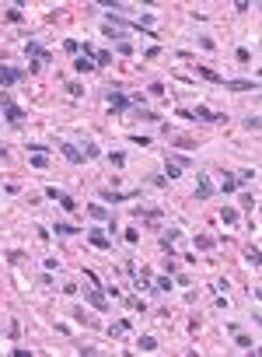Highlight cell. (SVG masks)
I'll list each match as a JSON object with an SVG mask.
<instances>
[{
	"label": "cell",
	"instance_id": "obj_1",
	"mask_svg": "<svg viewBox=\"0 0 262 357\" xmlns=\"http://www.w3.org/2000/svg\"><path fill=\"white\" fill-rule=\"evenodd\" d=\"M25 53L32 56V63H28V70H32V74H39L42 67H49V63H53V53L39 42V39H25Z\"/></svg>",
	"mask_w": 262,
	"mask_h": 357
},
{
	"label": "cell",
	"instance_id": "obj_2",
	"mask_svg": "<svg viewBox=\"0 0 262 357\" xmlns=\"http://www.w3.org/2000/svg\"><path fill=\"white\" fill-rule=\"evenodd\" d=\"M108 109L112 112H130V109H143V95H123L119 88H108Z\"/></svg>",
	"mask_w": 262,
	"mask_h": 357
},
{
	"label": "cell",
	"instance_id": "obj_3",
	"mask_svg": "<svg viewBox=\"0 0 262 357\" xmlns=\"http://www.w3.org/2000/svg\"><path fill=\"white\" fill-rule=\"evenodd\" d=\"M0 105H4V123H7V126L21 130V126L28 123V112H25L21 105H14V98H11L7 91H0Z\"/></svg>",
	"mask_w": 262,
	"mask_h": 357
},
{
	"label": "cell",
	"instance_id": "obj_4",
	"mask_svg": "<svg viewBox=\"0 0 262 357\" xmlns=\"http://www.w3.org/2000/svg\"><path fill=\"white\" fill-rule=\"evenodd\" d=\"M178 116H182V119H189V123H196V119H199V123H228V116H224V112H210L206 105H196V109H178Z\"/></svg>",
	"mask_w": 262,
	"mask_h": 357
},
{
	"label": "cell",
	"instance_id": "obj_5",
	"mask_svg": "<svg viewBox=\"0 0 262 357\" xmlns=\"http://www.w3.org/2000/svg\"><path fill=\"white\" fill-rule=\"evenodd\" d=\"M98 196H101V203H130V200H140V189H126V193H119V189H112V186H101Z\"/></svg>",
	"mask_w": 262,
	"mask_h": 357
},
{
	"label": "cell",
	"instance_id": "obj_6",
	"mask_svg": "<svg viewBox=\"0 0 262 357\" xmlns=\"http://www.w3.org/2000/svg\"><path fill=\"white\" fill-rule=\"evenodd\" d=\"M42 196H46V200H56V203H60V207L66 210V214H77V210H81V207H77V200H73L70 193L56 189V186H46V193H42Z\"/></svg>",
	"mask_w": 262,
	"mask_h": 357
},
{
	"label": "cell",
	"instance_id": "obj_7",
	"mask_svg": "<svg viewBox=\"0 0 262 357\" xmlns=\"http://www.w3.org/2000/svg\"><path fill=\"white\" fill-rule=\"evenodd\" d=\"M84 298H88V305L91 308H98V312H108V294H105V287H84Z\"/></svg>",
	"mask_w": 262,
	"mask_h": 357
},
{
	"label": "cell",
	"instance_id": "obj_8",
	"mask_svg": "<svg viewBox=\"0 0 262 357\" xmlns=\"http://www.w3.org/2000/svg\"><path fill=\"white\" fill-rule=\"evenodd\" d=\"M25 151H28V161H32L35 168H46V165H49V147H42V144H28Z\"/></svg>",
	"mask_w": 262,
	"mask_h": 357
},
{
	"label": "cell",
	"instance_id": "obj_9",
	"mask_svg": "<svg viewBox=\"0 0 262 357\" xmlns=\"http://www.w3.org/2000/svg\"><path fill=\"white\" fill-rule=\"evenodd\" d=\"M21 77H25V70H21V67H7V63H0V88L18 84Z\"/></svg>",
	"mask_w": 262,
	"mask_h": 357
},
{
	"label": "cell",
	"instance_id": "obj_10",
	"mask_svg": "<svg viewBox=\"0 0 262 357\" xmlns=\"http://www.w3.org/2000/svg\"><path fill=\"white\" fill-rule=\"evenodd\" d=\"M217 193V186H213V179L206 175V172H199L196 175V200H210V196Z\"/></svg>",
	"mask_w": 262,
	"mask_h": 357
},
{
	"label": "cell",
	"instance_id": "obj_11",
	"mask_svg": "<svg viewBox=\"0 0 262 357\" xmlns=\"http://www.w3.org/2000/svg\"><path fill=\"white\" fill-rule=\"evenodd\" d=\"M84 238H88L95 249H101V252H105V249H112V238H108L101 228H88V231H84Z\"/></svg>",
	"mask_w": 262,
	"mask_h": 357
},
{
	"label": "cell",
	"instance_id": "obj_12",
	"mask_svg": "<svg viewBox=\"0 0 262 357\" xmlns=\"http://www.w3.org/2000/svg\"><path fill=\"white\" fill-rule=\"evenodd\" d=\"M56 151H60V154L66 158V161H70V165H84V154H81V147H73V144H66V140H60V144H56Z\"/></svg>",
	"mask_w": 262,
	"mask_h": 357
},
{
	"label": "cell",
	"instance_id": "obj_13",
	"mask_svg": "<svg viewBox=\"0 0 262 357\" xmlns=\"http://www.w3.org/2000/svg\"><path fill=\"white\" fill-rule=\"evenodd\" d=\"M224 88H228V91H255L259 81H255V77H241V81H224Z\"/></svg>",
	"mask_w": 262,
	"mask_h": 357
},
{
	"label": "cell",
	"instance_id": "obj_14",
	"mask_svg": "<svg viewBox=\"0 0 262 357\" xmlns=\"http://www.w3.org/2000/svg\"><path fill=\"white\" fill-rule=\"evenodd\" d=\"M101 32H105V39H116V46H119V42H126V32H123V28H116V25H108V21H101Z\"/></svg>",
	"mask_w": 262,
	"mask_h": 357
},
{
	"label": "cell",
	"instance_id": "obj_15",
	"mask_svg": "<svg viewBox=\"0 0 262 357\" xmlns=\"http://www.w3.org/2000/svg\"><path fill=\"white\" fill-rule=\"evenodd\" d=\"M91 70H98L95 60H88V56H73V74H91Z\"/></svg>",
	"mask_w": 262,
	"mask_h": 357
},
{
	"label": "cell",
	"instance_id": "obj_16",
	"mask_svg": "<svg viewBox=\"0 0 262 357\" xmlns=\"http://www.w3.org/2000/svg\"><path fill=\"white\" fill-rule=\"evenodd\" d=\"M178 175H182V165H175V161H171V154H168V158H164V179H168V182H175Z\"/></svg>",
	"mask_w": 262,
	"mask_h": 357
},
{
	"label": "cell",
	"instance_id": "obj_17",
	"mask_svg": "<svg viewBox=\"0 0 262 357\" xmlns=\"http://www.w3.org/2000/svg\"><path fill=\"white\" fill-rule=\"evenodd\" d=\"M196 74L206 77V81H213V84H224V81H228L224 74H217V70H210V67H196Z\"/></svg>",
	"mask_w": 262,
	"mask_h": 357
},
{
	"label": "cell",
	"instance_id": "obj_18",
	"mask_svg": "<svg viewBox=\"0 0 262 357\" xmlns=\"http://www.w3.org/2000/svg\"><path fill=\"white\" fill-rule=\"evenodd\" d=\"M53 235H60V238H66V235H84V231H81L77 224H63V221H60V224L53 228Z\"/></svg>",
	"mask_w": 262,
	"mask_h": 357
},
{
	"label": "cell",
	"instance_id": "obj_19",
	"mask_svg": "<svg viewBox=\"0 0 262 357\" xmlns=\"http://www.w3.org/2000/svg\"><path fill=\"white\" fill-rule=\"evenodd\" d=\"M130 112H133V119H143V123H158V119H161V116L151 112V109H130Z\"/></svg>",
	"mask_w": 262,
	"mask_h": 357
},
{
	"label": "cell",
	"instance_id": "obj_20",
	"mask_svg": "<svg viewBox=\"0 0 262 357\" xmlns=\"http://www.w3.org/2000/svg\"><path fill=\"white\" fill-rule=\"evenodd\" d=\"M88 217H91V221H108L112 214H108L101 203H91V207H88Z\"/></svg>",
	"mask_w": 262,
	"mask_h": 357
},
{
	"label": "cell",
	"instance_id": "obj_21",
	"mask_svg": "<svg viewBox=\"0 0 262 357\" xmlns=\"http://www.w3.org/2000/svg\"><path fill=\"white\" fill-rule=\"evenodd\" d=\"M171 287H175V280H171L168 273H164V277H158V280H154V291H158V294H168Z\"/></svg>",
	"mask_w": 262,
	"mask_h": 357
},
{
	"label": "cell",
	"instance_id": "obj_22",
	"mask_svg": "<svg viewBox=\"0 0 262 357\" xmlns=\"http://www.w3.org/2000/svg\"><path fill=\"white\" fill-rule=\"evenodd\" d=\"M130 326H133V319H119V322H116V326H108V329H105V333H108V336H123V333H126V329H130Z\"/></svg>",
	"mask_w": 262,
	"mask_h": 357
},
{
	"label": "cell",
	"instance_id": "obj_23",
	"mask_svg": "<svg viewBox=\"0 0 262 357\" xmlns=\"http://www.w3.org/2000/svg\"><path fill=\"white\" fill-rule=\"evenodd\" d=\"M220 189H224V193H234V189H238V175L224 172V179H220Z\"/></svg>",
	"mask_w": 262,
	"mask_h": 357
},
{
	"label": "cell",
	"instance_id": "obj_24",
	"mask_svg": "<svg viewBox=\"0 0 262 357\" xmlns=\"http://www.w3.org/2000/svg\"><path fill=\"white\" fill-rule=\"evenodd\" d=\"M136 347H140L143 354H154V350H158V340H154V336H140V340H136Z\"/></svg>",
	"mask_w": 262,
	"mask_h": 357
},
{
	"label": "cell",
	"instance_id": "obj_25",
	"mask_svg": "<svg viewBox=\"0 0 262 357\" xmlns=\"http://www.w3.org/2000/svg\"><path fill=\"white\" fill-rule=\"evenodd\" d=\"M234 343H238V350H255V343H252V336H245L241 329L234 333Z\"/></svg>",
	"mask_w": 262,
	"mask_h": 357
},
{
	"label": "cell",
	"instance_id": "obj_26",
	"mask_svg": "<svg viewBox=\"0 0 262 357\" xmlns=\"http://www.w3.org/2000/svg\"><path fill=\"white\" fill-rule=\"evenodd\" d=\"M241 126H245L248 133H259V126H262V119H259V116L252 112V116H245V123H241Z\"/></svg>",
	"mask_w": 262,
	"mask_h": 357
},
{
	"label": "cell",
	"instance_id": "obj_27",
	"mask_svg": "<svg viewBox=\"0 0 262 357\" xmlns=\"http://www.w3.org/2000/svg\"><path fill=\"white\" fill-rule=\"evenodd\" d=\"M220 221H224V224H234V221H238V210H234V207H220Z\"/></svg>",
	"mask_w": 262,
	"mask_h": 357
},
{
	"label": "cell",
	"instance_id": "obj_28",
	"mask_svg": "<svg viewBox=\"0 0 262 357\" xmlns=\"http://www.w3.org/2000/svg\"><path fill=\"white\" fill-rule=\"evenodd\" d=\"M108 63H112V53H108V49H98V53H95V67H108Z\"/></svg>",
	"mask_w": 262,
	"mask_h": 357
},
{
	"label": "cell",
	"instance_id": "obj_29",
	"mask_svg": "<svg viewBox=\"0 0 262 357\" xmlns=\"http://www.w3.org/2000/svg\"><path fill=\"white\" fill-rule=\"evenodd\" d=\"M217 245V238H210V235H196V249H213Z\"/></svg>",
	"mask_w": 262,
	"mask_h": 357
},
{
	"label": "cell",
	"instance_id": "obj_30",
	"mask_svg": "<svg viewBox=\"0 0 262 357\" xmlns=\"http://www.w3.org/2000/svg\"><path fill=\"white\" fill-rule=\"evenodd\" d=\"M81 154H84V161H91V158H98L101 151H98V144H84V147H81Z\"/></svg>",
	"mask_w": 262,
	"mask_h": 357
},
{
	"label": "cell",
	"instance_id": "obj_31",
	"mask_svg": "<svg viewBox=\"0 0 262 357\" xmlns=\"http://www.w3.org/2000/svg\"><path fill=\"white\" fill-rule=\"evenodd\" d=\"M66 95H73V98H84V88H81L77 81H66Z\"/></svg>",
	"mask_w": 262,
	"mask_h": 357
},
{
	"label": "cell",
	"instance_id": "obj_32",
	"mask_svg": "<svg viewBox=\"0 0 262 357\" xmlns=\"http://www.w3.org/2000/svg\"><path fill=\"white\" fill-rule=\"evenodd\" d=\"M63 49H66V53H73V56H81V42H77V39H66Z\"/></svg>",
	"mask_w": 262,
	"mask_h": 357
},
{
	"label": "cell",
	"instance_id": "obj_33",
	"mask_svg": "<svg viewBox=\"0 0 262 357\" xmlns=\"http://www.w3.org/2000/svg\"><path fill=\"white\" fill-rule=\"evenodd\" d=\"M7 21H11V25H18V21H25V14H21V7H7Z\"/></svg>",
	"mask_w": 262,
	"mask_h": 357
},
{
	"label": "cell",
	"instance_id": "obj_34",
	"mask_svg": "<svg viewBox=\"0 0 262 357\" xmlns=\"http://www.w3.org/2000/svg\"><path fill=\"white\" fill-rule=\"evenodd\" d=\"M123 238H126L130 245H136V242H140V228H126V235H123Z\"/></svg>",
	"mask_w": 262,
	"mask_h": 357
},
{
	"label": "cell",
	"instance_id": "obj_35",
	"mask_svg": "<svg viewBox=\"0 0 262 357\" xmlns=\"http://www.w3.org/2000/svg\"><path fill=\"white\" fill-rule=\"evenodd\" d=\"M171 280H175L178 287H189V284H193V277H189V273H175V277H171Z\"/></svg>",
	"mask_w": 262,
	"mask_h": 357
},
{
	"label": "cell",
	"instance_id": "obj_36",
	"mask_svg": "<svg viewBox=\"0 0 262 357\" xmlns=\"http://www.w3.org/2000/svg\"><path fill=\"white\" fill-rule=\"evenodd\" d=\"M130 144H140V147H151V137H143V133H130Z\"/></svg>",
	"mask_w": 262,
	"mask_h": 357
},
{
	"label": "cell",
	"instance_id": "obj_37",
	"mask_svg": "<svg viewBox=\"0 0 262 357\" xmlns=\"http://www.w3.org/2000/svg\"><path fill=\"white\" fill-rule=\"evenodd\" d=\"M73 319H77V322H84V326H95V319H88V315H84V308H73Z\"/></svg>",
	"mask_w": 262,
	"mask_h": 357
},
{
	"label": "cell",
	"instance_id": "obj_38",
	"mask_svg": "<svg viewBox=\"0 0 262 357\" xmlns=\"http://www.w3.org/2000/svg\"><path fill=\"white\" fill-rule=\"evenodd\" d=\"M252 179H255V172H252V168H245V172H238V186H248Z\"/></svg>",
	"mask_w": 262,
	"mask_h": 357
},
{
	"label": "cell",
	"instance_id": "obj_39",
	"mask_svg": "<svg viewBox=\"0 0 262 357\" xmlns=\"http://www.w3.org/2000/svg\"><path fill=\"white\" fill-rule=\"evenodd\" d=\"M245 259H248V263H252V266H259V259H262V252H259V249H255V245H252V249H248V252H245Z\"/></svg>",
	"mask_w": 262,
	"mask_h": 357
},
{
	"label": "cell",
	"instance_id": "obj_40",
	"mask_svg": "<svg viewBox=\"0 0 262 357\" xmlns=\"http://www.w3.org/2000/svg\"><path fill=\"white\" fill-rule=\"evenodd\" d=\"M108 161L116 165V168H123V165H126V154H119V151H116V154H108Z\"/></svg>",
	"mask_w": 262,
	"mask_h": 357
},
{
	"label": "cell",
	"instance_id": "obj_41",
	"mask_svg": "<svg viewBox=\"0 0 262 357\" xmlns=\"http://www.w3.org/2000/svg\"><path fill=\"white\" fill-rule=\"evenodd\" d=\"M164 273H168V277H175V273H178V263H175V259H171V256H168V259H164Z\"/></svg>",
	"mask_w": 262,
	"mask_h": 357
},
{
	"label": "cell",
	"instance_id": "obj_42",
	"mask_svg": "<svg viewBox=\"0 0 262 357\" xmlns=\"http://www.w3.org/2000/svg\"><path fill=\"white\" fill-rule=\"evenodd\" d=\"M199 46H203V49H217V42H213L210 35H199Z\"/></svg>",
	"mask_w": 262,
	"mask_h": 357
},
{
	"label": "cell",
	"instance_id": "obj_43",
	"mask_svg": "<svg viewBox=\"0 0 262 357\" xmlns=\"http://www.w3.org/2000/svg\"><path fill=\"white\" fill-rule=\"evenodd\" d=\"M116 49H119V53H123V56H130V53H133V42H130V39H126V42H119V46H116Z\"/></svg>",
	"mask_w": 262,
	"mask_h": 357
},
{
	"label": "cell",
	"instance_id": "obj_44",
	"mask_svg": "<svg viewBox=\"0 0 262 357\" xmlns=\"http://www.w3.org/2000/svg\"><path fill=\"white\" fill-rule=\"evenodd\" d=\"M234 56H238V63H248V60H252V53H248V49H245V46H241V49H238V53H234Z\"/></svg>",
	"mask_w": 262,
	"mask_h": 357
},
{
	"label": "cell",
	"instance_id": "obj_45",
	"mask_svg": "<svg viewBox=\"0 0 262 357\" xmlns=\"http://www.w3.org/2000/svg\"><path fill=\"white\" fill-rule=\"evenodd\" d=\"M42 266L53 273V270H60V259H53V256H49V259H42Z\"/></svg>",
	"mask_w": 262,
	"mask_h": 357
},
{
	"label": "cell",
	"instance_id": "obj_46",
	"mask_svg": "<svg viewBox=\"0 0 262 357\" xmlns=\"http://www.w3.org/2000/svg\"><path fill=\"white\" fill-rule=\"evenodd\" d=\"M7 263H11V266H14V263H21V252H18V249H11V252H7Z\"/></svg>",
	"mask_w": 262,
	"mask_h": 357
},
{
	"label": "cell",
	"instance_id": "obj_47",
	"mask_svg": "<svg viewBox=\"0 0 262 357\" xmlns=\"http://www.w3.org/2000/svg\"><path fill=\"white\" fill-rule=\"evenodd\" d=\"M126 273H130V277H136V273H140V270H136V259H126Z\"/></svg>",
	"mask_w": 262,
	"mask_h": 357
},
{
	"label": "cell",
	"instance_id": "obj_48",
	"mask_svg": "<svg viewBox=\"0 0 262 357\" xmlns=\"http://www.w3.org/2000/svg\"><path fill=\"white\" fill-rule=\"evenodd\" d=\"M7 154H11V151H7V144H0V161H7Z\"/></svg>",
	"mask_w": 262,
	"mask_h": 357
}]
</instances>
